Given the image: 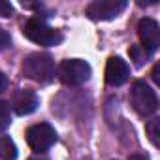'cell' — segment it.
I'll return each instance as SVG.
<instances>
[{"instance_id": "6da1fadb", "label": "cell", "mask_w": 160, "mask_h": 160, "mask_svg": "<svg viewBox=\"0 0 160 160\" xmlns=\"http://www.w3.org/2000/svg\"><path fill=\"white\" fill-rule=\"evenodd\" d=\"M55 60L43 53H32L23 60V73L36 83H51L55 79Z\"/></svg>"}, {"instance_id": "7a4b0ae2", "label": "cell", "mask_w": 160, "mask_h": 160, "mask_svg": "<svg viewBox=\"0 0 160 160\" xmlns=\"http://www.w3.org/2000/svg\"><path fill=\"white\" fill-rule=\"evenodd\" d=\"M130 104L136 109V113H139L141 117L152 115L158 108V98L156 92L143 81H136L130 89Z\"/></svg>"}, {"instance_id": "3957f363", "label": "cell", "mask_w": 160, "mask_h": 160, "mask_svg": "<svg viewBox=\"0 0 160 160\" xmlns=\"http://www.w3.org/2000/svg\"><path fill=\"white\" fill-rule=\"evenodd\" d=\"M23 34L38 43V45H45V47H51V45H58L62 42V34L51 27H47L43 21L40 19H28L23 27Z\"/></svg>"}, {"instance_id": "277c9868", "label": "cell", "mask_w": 160, "mask_h": 160, "mask_svg": "<svg viewBox=\"0 0 160 160\" xmlns=\"http://www.w3.org/2000/svg\"><path fill=\"white\" fill-rule=\"evenodd\" d=\"M58 77L66 85H81L91 77V66L81 58H68L58 66Z\"/></svg>"}, {"instance_id": "5b68a950", "label": "cell", "mask_w": 160, "mask_h": 160, "mask_svg": "<svg viewBox=\"0 0 160 160\" xmlns=\"http://www.w3.org/2000/svg\"><path fill=\"white\" fill-rule=\"evenodd\" d=\"M55 141H57V132L47 122L34 124L27 130V143L36 152H43V151L51 149L55 145Z\"/></svg>"}, {"instance_id": "8992f818", "label": "cell", "mask_w": 160, "mask_h": 160, "mask_svg": "<svg viewBox=\"0 0 160 160\" xmlns=\"http://www.w3.org/2000/svg\"><path fill=\"white\" fill-rule=\"evenodd\" d=\"M126 0H96L87 6V15L94 21H109L126 10Z\"/></svg>"}, {"instance_id": "52a82bcc", "label": "cell", "mask_w": 160, "mask_h": 160, "mask_svg": "<svg viewBox=\"0 0 160 160\" xmlns=\"http://www.w3.org/2000/svg\"><path fill=\"white\" fill-rule=\"evenodd\" d=\"M138 36L141 40V45H143V51L147 53H154L160 45V27L154 19H141L138 23Z\"/></svg>"}, {"instance_id": "ba28073f", "label": "cell", "mask_w": 160, "mask_h": 160, "mask_svg": "<svg viewBox=\"0 0 160 160\" xmlns=\"http://www.w3.org/2000/svg\"><path fill=\"white\" fill-rule=\"evenodd\" d=\"M128 75H130V68L121 57H111L108 60V64H106V81L109 85L119 87V85L126 83Z\"/></svg>"}, {"instance_id": "9c48e42d", "label": "cell", "mask_w": 160, "mask_h": 160, "mask_svg": "<svg viewBox=\"0 0 160 160\" xmlns=\"http://www.w3.org/2000/svg\"><path fill=\"white\" fill-rule=\"evenodd\" d=\"M38 106H40V98L30 89H21L13 96V109L17 115H30L36 111Z\"/></svg>"}, {"instance_id": "30bf717a", "label": "cell", "mask_w": 160, "mask_h": 160, "mask_svg": "<svg viewBox=\"0 0 160 160\" xmlns=\"http://www.w3.org/2000/svg\"><path fill=\"white\" fill-rule=\"evenodd\" d=\"M0 158L2 160H15L17 158V147H15L13 139H10L8 136L0 138Z\"/></svg>"}, {"instance_id": "8fae6325", "label": "cell", "mask_w": 160, "mask_h": 160, "mask_svg": "<svg viewBox=\"0 0 160 160\" xmlns=\"http://www.w3.org/2000/svg\"><path fill=\"white\" fill-rule=\"evenodd\" d=\"M145 130H147V136L152 141V145H158V138H160V119H151L145 124Z\"/></svg>"}, {"instance_id": "7c38bea8", "label": "cell", "mask_w": 160, "mask_h": 160, "mask_svg": "<svg viewBox=\"0 0 160 160\" xmlns=\"http://www.w3.org/2000/svg\"><path fill=\"white\" fill-rule=\"evenodd\" d=\"M12 124V113H10V106L6 102H0V132H4L8 126Z\"/></svg>"}, {"instance_id": "4fadbf2b", "label": "cell", "mask_w": 160, "mask_h": 160, "mask_svg": "<svg viewBox=\"0 0 160 160\" xmlns=\"http://www.w3.org/2000/svg\"><path fill=\"white\" fill-rule=\"evenodd\" d=\"M130 57L136 60V64H138V66H141V64H143V60H145V57H147V51H141L138 45H134V47L130 49Z\"/></svg>"}, {"instance_id": "5bb4252c", "label": "cell", "mask_w": 160, "mask_h": 160, "mask_svg": "<svg viewBox=\"0 0 160 160\" xmlns=\"http://www.w3.org/2000/svg\"><path fill=\"white\" fill-rule=\"evenodd\" d=\"M12 43V38H10V34L2 28V27H0V51H2V49H6L8 45Z\"/></svg>"}, {"instance_id": "9a60e30c", "label": "cell", "mask_w": 160, "mask_h": 160, "mask_svg": "<svg viewBox=\"0 0 160 160\" xmlns=\"http://www.w3.org/2000/svg\"><path fill=\"white\" fill-rule=\"evenodd\" d=\"M13 13V8L10 2H4V0H0V15L2 17H12Z\"/></svg>"}, {"instance_id": "2e32d148", "label": "cell", "mask_w": 160, "mask_h": 160, "mask_svg": "<svg viewBox=\"0 0 160 160\" xmlns=\"http://www.w3.org/2000/svg\"><path fill=\"white\" fill-rule=\"evenodd\" d=\"M151 77H152V81H154L156 85H160V64H158V62L154 64V68H152V72H151Z\"/></svg>"}, {"instance_id": "e0dca14e", "label": "cell", "mask_w": 160, "mask_h": 160, "mask_svg": "<svg viewBox=\"0 0 160 160\" xmlns=\"http://www.w3.org/2000/svg\"><path fill=\"white\" fill-rule=\"evenodd\" d=\"M6 89H8V77H6L2 72H0V94H2Z\"/></svg>"}, {"instance_id": "ac0fdd59", "label": "cell", "mask_w": 160, "mask_h": 160, "mask_svg": "<svg viewBox=\"0 0 160 160\" xmlns=\"http://www.w3.org/2000/svg\"><path fill=\"white\" fill-rule=\"evenodd\" d=\"M128 160H149L147 156H143V154H132Z\"/></svg>"}, {"instance_id": "d6986e66", "label": "cell", "mask_w": 160, "mask_h": 160, "mask_svg": "<svg viewBox=\"0 0 160 160\" xmlns=\"http://www.w3.org/2000/svg\"><path fill=\"white\" fill-rule=\"evenodd\" d=\"M28 160H45V158H42V156H32V158H28Z\"/></svg>"}]
</instances>
